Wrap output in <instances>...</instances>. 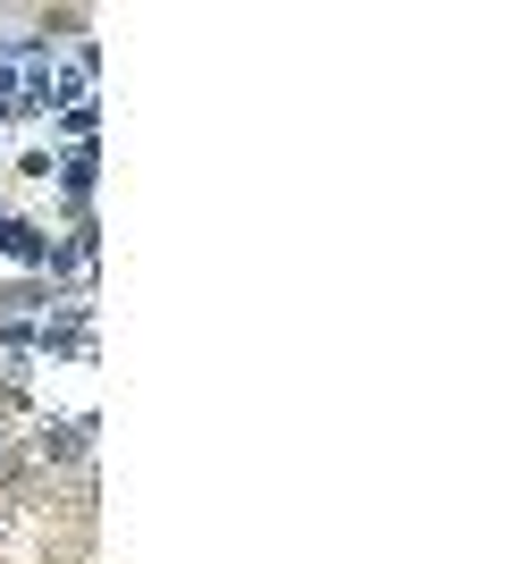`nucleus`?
I'll return each mask as SVG.
<instances>
[{
  "label": "nucleus",
  "mask_w": 505,
  "mask_h": 564,
  "mask_svg": "<svg viewBox=\"0 0 505 564\" xmlns=\"http://www.w3.org/2000/svg\"><path fill=\"white\" fill-rule=\"evenodd\" d=\"M0 522H9V514H0Z\"/></svg>",
  "instance_id": "obj_9"
},
{
  "label": "nucleus",
  "mask_w": 505,
  "mask_h": 564,
  "mask_svg": "<svg viewBox=\"0 0 505 564\" xmlns=\"http://www.w3.org/2000/svg\"><path fill=\"white\" fill-rule=\"evenodd\" d=\"M0 59H9V43H0Z\"/></svg>",
  "instance_id": "obj_8"
},
{
  "label": "nucleus",
  "mask_w": 505,
  "mask_h": 564,
  "mask_svg": "<svg viewBox=\"0 0 505 564\" xmlns=\"http://www.w3.org/2000/svg\"><path fill=\"white\" fill-rule=\"evenodd\" d=\"M51 304H59V295H51L43 270H18V279H0V321H43Z\"/></svg>",
  "instance_id": "obj_4"
},
{
  "label": "nucleus",
  "mask_w": 505,
  "mask_h": 564,
  "mask_svg": "<svg viewBox=\"0 0 505 564\" xmlns=\"http://www.w3.org/2000/svg\"><path fill=\"white\" fill-rule=\"evenodd\" d=\"M94 413H34V422H25V438L18 447L34 455V471H94Z\"/></svg>",
  "instance_id": "obj_1"
},
{
  "label": "nucleus",
  "mask_w": 505,
  "mask_h": 564,
  "mask_svg": "<svg viewBox=\"0 0 505 564\" xmlns=\"http://www.w3.org/2000/svg\"><path fill=\"white\" fill-rule=\"evenodd\" d=\"M34 362H94V295H59L34 329Z\"/></svg>",
  "instance_id": "obj_2"
},
{
  "label": "nucleus",
  "mask_w": 505,
  "mask_h": 564,
  "mask_svg": "<svg viewBox=\"0 0 505 564\" xmlns=\"http://www.w3.org/2000/svg\"><path fill=\"white\" fill-rule=\"evenodd\" d=\"M9 447H18V430H9V422H0V455H9Z\"/></svg>",
  "instance_id": "obj_7"
},
{
  "label": "nucleus",
  "mask_w": 505,
  "mask_h": 564,
  "mask_svg": "<svg viewBox=\"0 0 505 564\" xmlns=\"http://www.w3.org/2000/svg\"><path fill=\"white\" fill-rule=\"evenodd\" d=\"M59 135H68V152H76V143H94L101 135V101H68V110H59Z\"/></svg>",
  "instance_id": "obj_5"
},
{
  "label": "nucleus",
  "mask_w": 505,
  "mask_h": 564,
  "mask_svg": "<svg viewBox=\"0 0 505 564\" xmlns=\"http://www.w3.org/2000/svg\"><path fill=\"white\" fill-rule=\"evenodd\" d=\"M94 261H101V219H68V236H51L43 261L51 295H94Z\"/></svg>",
  "instance_id": "obj_3"
},
{
  "label": "nucleus",
  "mask_w": 505,
  "mask_h": 564,
  "mask_svg": "<svg viewBox=\"0 0 505 564\" xmlns=\"http://www.w3.org/2000/svg\"><path fill=\"white\" fill-rule=\"evenodd\" d=\"M51 169H59V143H34V152H18V177H25V186H51Z\"/></svg>",
  "instance_id": "obj_6"
}]
</instances>
